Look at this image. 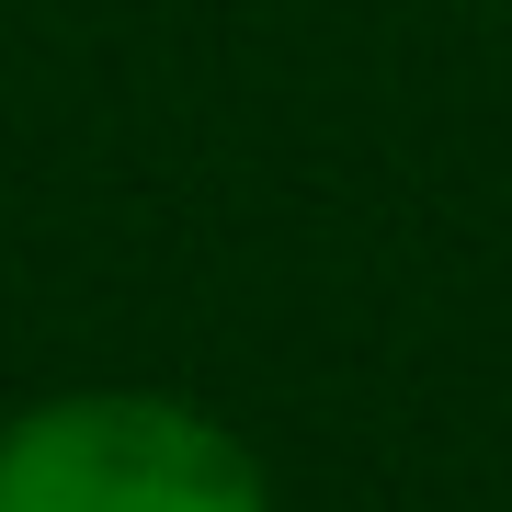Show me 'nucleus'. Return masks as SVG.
<instances>
[{
	"mask_svg": "<svg viewBox=\"0 0 512 512\" xmlns=\"http://www.w3.org/2000/svg\"><path fill=\"white\" fill-rule=\"evenodd\" d=\"M0 512H274V490L194 399L69 387L0 421Z\"/></svg>",
	"mask_w": 512,
	"mask_h": 512,
	"instance_id": "f257e3e1",
	"label": "nucleus"
}]
</instances>
